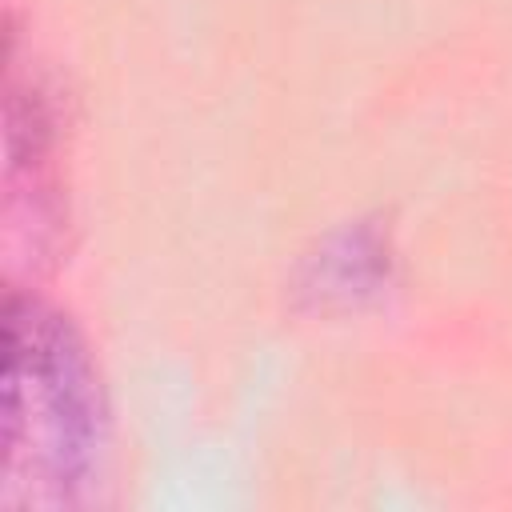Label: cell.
<instances>
[{
    "label": "cell",
    "instance_id": "1",
    "mask_svg": "<svg viewBox=\"0 0 512 512\" xmlns=\"http://www.w3.org/2000/svg\"><path fill=\"white\" fill-rule=\"evenodd\" d=\"M8 388H4V468L24 456L56 484H76L104 432L100 380L80 332L56 308L8 292Z\"/></svg>",
    "mask_w": 512,
    "mask_h": 512
},
{
    "label": "cell",
    "instance_id": "2",
    "mask_svg": "<svg viewBox=\"0 0 512 512\" xmlns=\"http://www.w3.org/2000/svg\"><path fill=\"white\" fill-rule=\"evenodd\" d=\"M384 272V248L372 232L356 228V232H340L328 240V248L312 260V276L308 288L328 300V296H360L372 292V284Z\"/></svg>",
    "mask_w": 512,
    "mask_h": 512
}]
</instances>
